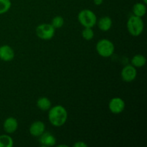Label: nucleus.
<instances>
[{
  "mask_svg": "<svg viewBox=\"0 0 147 147\" xmlns=\"http://www.w3.org/2000/svg\"><path fill=\"white\" fill-rule=\"evenodd\" d=\"M128 32L131 35L138 37L142 34L144 29V23L142 17H136L135 15L131 16L126 24Z\"/></svg>",
  "mask_w": 147,
  "mask_h": 147,
  "instance_id": "nucleus-2",
  "label": "nucleus"
},
{
  "mask_svg": "<svg viewBox=\"0 0 147 147\" xmlns=\"http://www.w3.org/2000/svg\"><path fill=\"white\" fill-rule=\"evenodd\" d=\"M78 20L83 27L93 28L96 24L98 20L96 14L92 10L85 9L78 13Z\"/></svg>",
  "mask_w": 147,
  "mask_h": 147,
  "instance_id": "nucleus-4",
  "label": "nucleus"
},
{
  "mask_svg": "<svg viewBox=\"0 0 147 147\" xmlns=\"http://www.w3.org/2000/svg\"><path fill=\"white\" fill-rule=\"evenodd\" d=\"M39 142L42 146H53L56 144V138L50 132L45 131L40 136H39Z\"/></svg>",
  "mask_w": 147,
  "mask_h": 147,
  "instance_id": "nucleus-10",
  "label": "nucleus"
},
{
  "mask_svg": "<svg viewBox=\"0 0 147 147\" xmlns=\"http://www.w3.org/2000/svg\"><path fill=\"white\" fill-rule=\"evenodd\" d=\"M126 107L125 101L119 97H114L109 103V109L113 114H120L124 111Z\"/></svg>",
  "mask_w": 147,
  "mask_h": 147,
  "instance_id": "nucleus-6",
  "label": "nucleus"
},
{
  "mask_svg": "<svg viewBox=\"0 0 147 147\" xmlns=\"http://www.w3.org/2000/svg\"><path fill=\"white\" fill-rule=\"evenodd\" d=\"M96 50L98 54L102 57H110L115 51V46L110 40L103 38L99 40L96 45Z\"/></svg>",
  "mask_w": 147,
  "mask_h": 147,
  "instance_id": "nucleus-3",
  "label": "nucleus"
},
{
  "mask_svg": "<svg viewBox=\"0 0 147 147\" xmlns=\"http://www.w3.org/2000/svg\"><path fill=\"white\" fill-rule=\"evenodd\" d=\"M121 76L123 81L130 83L134 81L137 76V70L132 65H127L123 67L121 72Z\"/></svg>",
  "mask_w": 147,
  "mask_h": 147,
  "instance_id": "nucleus-7",
  "label": "nucleus"
},
{
  "mask_svg": "<svg viewBox=\"0 0 147 147\" xmlns=\"http://www.w3.org/2000/svg\"><path fill=\"white\" fill-rule=\"evenodd\" d=\"M13 145L14 141L9 135H0V147H12Z\"/></svg>",
  "mask_w": 147,
  "mask_h": 147,
  "instance_id": "nucleus-16",
  "label": "nucleus"
},
{
  "mask_svg": "<svg viewBox=\"0 0 147 147\" xmlns=\"http://www.w3.org/2000/svg\"><path fill=\"white\" fill-rule=\"evenodd\" d=\"M143 1V3H144L145 4H147V0H142Z\"/></svg>",
  "mask_w": 147,
  "mask_h": 147,
  "instance_id": "nucleus-23",
  "label": "nucleus"
},
{
  "mask_svg": "<svg viewBox=\"0 0 147 147\" xmlns=\"http://www.w3.org/2000/svg\"><path fill=\"white\" fill-rule=\"evenodd\" d=\"M58 147H61V146H65V147H67V145H63V144H61V145H58V146H57Z\"/></svg>",
  "mask_w": 147,
  "mask_h": 147,
  "instance_id": "nucleus-22",
  "label": "nucleus"
},
{
  "mask_svg": "<svg viewBox=\"0 0 147 147\" xmlns=\"http://www.w3.org/2000/svg\"><path fill=\"white\" fill-rule=\"evenodd\" d=\"M64 23L65 21L63 17H62L61 16H55V17L52 20L51 24L55 30H57V29L61 28V27L64 25Z\"/></svg>",
  "mask_w": 147,
  "mask_h": 147,
  "instance_id": "nucleus-19",
  "label": "nucleus"
},
{
  "mask_svg": "<svg viewBox=\"0 0 147 147\" xmlns=\"http://www.w3.org/2000/svg\"><path fill=\"white\" fill-rule=\"evenodd\" d=\"M96 24L98 25V27L99 30L103 32H107L111 30L113 24V21H112L111 18L109 16H105V17H101L97 20Z\"/></svg>",
  "mask_w": 147,
  "mask_h": 147,
  "instance_id": "nucleus-12",
  "label": "nucleus"
},
{
  "mask_svg": "<svg viewBox=\"0 0 147 147\" xmlns=\"http://www.w3.org/2000/svg\"><path fill=\"white\" fill-rule=\"evenodd\" d=\"M45 129L46 126L44 122L41 121H36L30 125L29 131L34 137H39L45 131Z\"/></svg>",
  "mask_w": 147,
  "mask_h": 147,
  "instance_id": "nucleus-9",
  "label": "nucleus"
},
{
  "mask_svg": "<svg viewBox=\"0 0 147 147\" xmlns=\"http://www.w3.org/2000/svg\"><path fill=\"white\" fill-rule=\"evenodd\" d=\"M103 0H93V3L96 6H100L103 4Z\"/></svg>",
  "mask_w": 147,
  "mask_h": 147,
  "instance_id": "nucleus-21",
  "label": "nucleus"
},
{
  "mask_svg": "<svg viewBox=\"0 0 147 147\" xmlns=\"http://www.w3.org/2000/svg\"><path fill=\"white\" fill-rule=\"evenodd\" d=\"M11 7V0H0V14H5L9 11Z\"/></svg>",
  "mask_w": 147,
  "mask_h": 147,
  "instance_id": "nucleus-17",
  "label": "nucleus"
},
{
  "mask_svg": "<svg viewBox=\"0 0 147 147\" xmlns=\"http://www.w3.org/2000/svg\"><path fill=\"white\" fill-rule=\"evenodd\" d=\"M131 63L132 65L135 67L136 68H140V67H144L146 65V58L144 55L141 54L135 55L133 56L131 58Z\"/></svg>",
  "mask_w": 147,
  "mask_h": 147,
  "instance_id": "nucleus-14",
  "label": "nucleus"
},
{
  "mask_svg": "<svg viewBox=\"0 0 147 147\" xmlns=\"http://www.w3.org/2000/svg\"><path fill=\"white\" fill-rule=\"evenodd\" d=\"M68 113L64 106L56 105L51 106L48 110V119L50 123L55 127L63 126L67 122Z\"/></svg>",
  "mask_w": 147,
  "mask_h": 147,
  "instance_id": "nucleus-1",
  "label": "nucleus"
},
{
  "mask_svg": "<svg viewBox=\"0 0 147 147\" xmlns=\"http://www.w3.org/2000/svg\"><path fill=\"white\" fill-rule=\"evenodd\" d=\"M132 11H133L134 15L142 18L146 13V5L143 2L136 3L133 6Z\"/></svg>",
  "mask_w": 147,
  "mask_h": 147,
  "instance_id": "nucleus-13",
  "label": "nucleus"
},
{
  "mask_svg": "<svg viewBox=\"0 0 147 147\" xmlns=\"http://www.w3.org/2000/svg\"><path fill=\"white\" fill-rule=\"evenodd\" d=\"M73 146L74 147H88V144L85 143L84 142H81V141H80V142H76V143L74 144V145H73Z\"/></svg>",
  "mask_w": 147,
  "mask_h": 147,
  "instance_id": "nucleus-20",
  "label": "nucleus"
},
{
  "mask_svg": "<svg viewBox=\"0 0 147 147\" xmlns=\"http://www.w3.org/2000/svg\"><path fill=\"white\" fill-rule=\"evenodd\" d=\"M37 106L41 111H46L51 108L52 103L48 98L40 97L37 100Z\"/></svg>",
  "mask_w": 147,
  "mask_h": 147,
  "instance_id": "nucleus-15",
  "label": "nucleus"
},
{
  "mask_svg": "<svg viewBox=\"0 0 147 147\" xmlns=\"http://www.w3.org/2000/svg\"><path fill=\"white\" fill-rule=\"evenodd\" d=\"M94 35V31L90 27H84V29L82 30V37L84 40L88 41L93 40Z\"/></svg>",
  "mask_w": 147,
  "mask_h": 147,
  "instance_id": "nucleus-18",
  "label": "nucleus"
},
{
  "mask_svg": "<svg viewBox=\"0 0 147 147\" xmlns=\"http://www.w3.org/2000/svg\"><path fill=\"white\" fill-rule=\"evenodd\" d=\"M15 57V53L11 46L4 45L0 46V60L4 62H10Z\"/></svg>",
  "mask_w": 147,
  "mask_h": 147,
  "instance_id": "nucleus-8",
  "label": "nucleus"
},
{
  "mask_svg": "<svg viewBox=\"0 0 147 147\" xmlns=\"http://www.w3.org/2000/svg\"><path fill=\"white\" fill-rule=\"evenodd\" d=\"M36 34L40 39L42 40H50L53 38L55 34V29L51 24L42 23L36 27Z\"/></svg>",
  "mask_w": 147,
  "mask_h": 147,
  "instance_id": "nucleus-5",
  "label": "nucleus"
},
{
  "mask_svg": "<svg viewBox=\"0 0 147 147\" xmlns=\"http://www.w3.org/2000/svg\"><path fill=\"white\" fill-rule=\"evenodd\" d=\"M3 128L6 133L13 134L18 129V121L14 117H8L4 120Z\"/></svg>",
  "mask_w": 147,
  "mask_h": 147,
  "instance_id": "nucleus-11",
  "label": "nucleus"
}]
</instances>
